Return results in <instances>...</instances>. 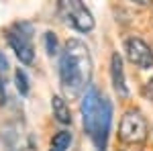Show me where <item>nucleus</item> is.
Listing matches in <instances>:
<instances>
[{
    "label": "nucleus",
    "instance_id": "obj_1",
    "mask_svg": "<svg viewBox=\"0 0 153 151\" xmlns=\"http://www.w3.org/2000/svg\"><path fill=\"white\" fill-rule=\"evenodd\" d=\"M92 78V55L80 39H70L59 59L61 90L68 98H80Z\"/></svg>",
    "mask_w": 153,
    "mask_h": 151
},
{
    "label": "nucleus",
    "instance_id": "obj_2",
    "mask_svg": "<svg viewBox=\"0 0 153 151\" xmlns=\"http://www.w3.org/2000/svg\"><path fill=\"white\" fill-rule=\"evenodd\" d=\"M84 116V131L92 139L96 151H106L108 133L112 125V104L106 96H100L94 86H88L80 104Z\"/></svg>",
    "mask_w": 153,
    "mask_h": 151
},
{
    "label": "nucleus",
    "instance_id": "obj_3",
    "mask_svg": "<svg viewBox=\"0 0 153 151\" xmlns=\"http://www.w3.org/2000/svg\"><path fill=\"white\" fill-rule=\"evenodd\" d=\"M33 37V25L31 23H14L6 29V41L21 59V63H33L35 59V49L31 43Z\"/></svg>",
    "mask_w": 153,
    "mask_h": 151
},
{
    "label": "nucleus",
    "instance_id": "obj_4",
    "mask_svg": "<svg viewBox=\"0 0 153 151\" xmlns=\"http://www.w3.org/2000/svg\"><path fill=\"white\" fill-rule=\"evenodd\" d=\"M147 133L149 127L141 110H127L118 125V139L127 145H139L147 139Z\"/></svg>",
    "mask_w": 153,
    "mask_h": 151
},
{
    "label": "nucleus",
    "instance_id": "obj_5",
    "mask_svg": "<svg viewBox=\"0 0 153 151\" xmlns=\"http://www.w3.org/2000/svg\"><path fill=\"white\" fill-rule=\"evenodd\" d=\"M59 14L80 33H88L94 29V16L80 0H59Z\"/></svg>",
    "mask_w": 153,
    "mask_h": 151
},
{
    "label": "nucleus",
    "instance_id": "obj_6",
    "mask_svg": "<svg viewBox=\"0 0 153 151\" xmlns=\"http://www.w3.org/2000/svg\"><path fill=\"white\" fill-rule=\"evenodd\" d=\"M125 53L131 63L141 70H149L153 65V49L139 37H129L125 41Z\"/></svg>",
    "mask_w": 153,
    "mask_h": 151
},
{
    "label": "nucleus",
    "instance_id": "obj_7",
    "mask_svg": "<svg viewBox=\"0 0 153 151\" xmlns=\"http://www.w3.org/2000/svg\"><path fill=\"white\" fill-rule=\"evenodd\" d=\"M110 76H112V86L118 92V96H129L125 70H123V57L118 53H112V57H110Z\"/></svg>",
    "mask_w": 153,
    "mask_h": 151
},
{
    "label": "nucleus",
    "instance_id": "obj_8",
    "mask_svg": "<svg viewBox=\"0 0 153 151\" xmlns=\"http://www.w3.org/2000/svg\"><path fill=\"white\" fill-rule=\"evenodd\" d=\"M51 108H53V116L57 118V123L61 125H71V112L68 102L61 96H53L51 98Z\"/></svg>",
    "mask_w": 153,
    "mask_h": 151
},
{
    "label": "nucleus",
    "instance_id": "obj_9",
    "mask_svg": "<svg viewBox=\"0 0 153 151\" xmlns=\"http://www.w3.org/2000/svg\"><path fill=\"white\" fill-rule=\"evenodd\" d=\"M71 143V133L70 131H59L51 139V149L49 151H65Z\"/></svg>",
    "mask_w": 153,
    "mask_h": 151
},
{
    "label": "nucleus",
    "instance_id": "obj_10",
    "mask_svg": "<svg viewBox=\"0 0 153 151\" xmlns=\"http://www.w3.org/2000/svg\"><path fill=\"white\" fill-rule=\"evenodd\" d=\"M14 84H16V90L23 94V96H27L29 90H31V86H29V78H27V71L21 70V68L14 71Z\"/></svg>",
    "mask_w": 153,
    "mask_h": 151
},
{
    "label": "nucleus",
    "instance_id": "obj_11",
    "mask_svg": "<svg viewBox=\"0 0 153 151\" xmlns=\"http://www.w3.org/2000/svg\"><path fill=\"white\" fill-rule=\"evenodd\" d=\"M45 49H47L49 55H57L59 53V41H57V37L53 35L51 31L45 33Z\"/></svg>",
    "mask_w": 153,
    "mask_h": 151
},
{
    "label": "nucleus",
    "instance_id": "obj_12",
    "mask_svg": "<svg viewBox=\"0 0 153 151\" xmlns=\"http://www.w3.org/2000/svg\"><path fill=\"white\" fill-rule=\"evenodd\" d=\"M143 94H145L149 100H153V78L147 82V84H145V88H143Z\"/></svg>",
    "mask_w": 153,
    "mask_h": 151
},
{
    "label": "nucleus",
    "instance_id": "obj_13",
    "mask_svg": "<svg viewBox=\"0 0 153 151\" xmlns=\"http://www.w3.org/2000/svg\"><path fill=\"white\" fill-rule=\"evenodd\" d=\"M8 70V59L2 55V51H0V71H6Z\"/></svg>",
    "mask_w": 153,
    "mask_h": 151
}]
</instances>
